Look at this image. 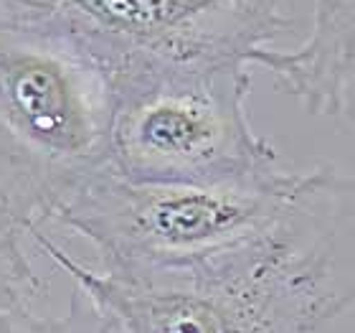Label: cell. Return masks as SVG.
<instances>
[{
  "mask_svg": "<svg viewBox=\"0 0 355 333\" xmlns=\"http://www.w3.org/2000/svg\"><path fill=\"white\" fill-rule=\"evenodd\" d=\"M26 237L87 300L94 333H355V178L297 173L257 239L185 273L119 277L44 229Z\"/></svg>",
  "mask_w": 355,
  "mask_h": 333,
  "instance_id": "1",
  "label": "cell"
},
{
  "mask_svg": "<svg viewBox=\"0 0 355 333\" xmlns=\"http://www.w3.org/2000/svg\"><path fill=\"white\" fill-rule=\"evenodd\" d=\"M112 82L61 23L0 26V216L46 229L110 168Z\"/></svg>",
  "mask_w": 355,
  "mask_h": 333,
  "instance_id": "2",
  "label": "cell"
},
{
  "mask_svg": "<svg viewBox=\"0 0 355 333\" xmlns=\"http://www.w3.org/2000/svg\"><path fill=\"white\" fill-rule=\"evenodd\" d=\"M112 82L110 170L135 184H229L277 173L279 156L249 117L244 61L178 64L125 56Z\"/></svg>",
  "mask_w": 355,
  "mask_h": 333,
  "instance_id": "3",
  "label": "cell"
},
{
  "mask_svg": "<svg viewBox=\"0 0 355 333\" xmlns=\"http://www.w3.org/2000/svg\"><path fill=\"white\" fill-rule=\"evenodd\" d=\"M297 173L229 184H135L104 170L53 224L94 247L119 277L185 273L249 245L287 206Z\"/></svg>",
  "mask_w": 355,
  "mask_h": 333,
  "instance_id": "4",
  "label": "cell"
},
{
  "mask_svg": "<svg viewBox=\"0 0 355 333\" xmlns=\"http://www.w3.org/2000/svg\"><path fill=\"white\" fill-rule=\"evenodd\" d=\"M59 18L99 64L140 56L254 67V56L289 23L287 15L261 13L244 0H67Z\"/></svg>",
  "mask_w": 355,
  "mask_h": 333,
  "instance_id": "5",
  "label": "cell"
},
{
  "mask_svg": "<svg viewBox=\"0 0 355 333\" xmlns=\"http://www.w3.org/2000/svg\"><path fill=\"white\" fill-rule=\"evenodd\" d=\"M254 67L315 115H340L355 84V0H318L310 36L292 51L264 49Z\"/></svg>",
  "mask_w": 355,
  "mask_h": 333,
  "instance_id": "6",
  "label": "cell"
},
{
  "mask_svg": "<svg viewBox=\"0 0 355 333\" xmlns=\"http://www.w3.org/2000/svg\"><path fill=\"white\" fill-rule=\"evenodd\" d=\"M21 239L23 232L0 216V313L36 311L33 305L46 293Z\"/></svg>",
  "mask_w": 355,
  "mask_h": 333,
  "instance_id": "7",
  "label": "cell"
},
{
  "mask_svg": "<svg viewBox=\"0 0 355 333\" xmlns=\"http://www.w3.org/2000/svg\"><path fill=\"white\" fill-rule=\"evenodd\" d=\"M0 333H94L89 305L74 290L69 313L61 318L38 316L36 311H8L0 313Z\"/></svg>",
  "mask_w": 355,
  "mask_h": 333,
  "instance_id": "8",
  "label": "cell"
},
{
  "mask_svg": "<svg viewBox=\"0 0 355 333\" xmlns=\"http://www.w3.org/2000/svg\"><path fill=\"white\" fill-rule=\"evenodd\" d=\"M67 0H0V26H38L53 21Z\"/></svg>",
  "mask_w": 355,
  "mask_h": 333,
  "instance_id": "9",
  "label": "cell"
},
{
  "mask_svg": "<svg viewBox=\"0 0 355 333\" xmlns=\"http://www.w3.org/2000/svg\"><path fill=\"white\" fill-rule=\"evenodd\" d=\"M246 6L257 8L261 13H269V15H284L282 13V3L284 0H244Z\"/></svg>",
  "mask_w": 355,
  "mask_h": 333,
  "instance_id": "10",
  "label": "cell"
}]
</instances>
